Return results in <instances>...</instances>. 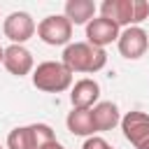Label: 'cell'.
Wrapping results in <instances>:
<instances>
[{
    "label": "cell",
    "instance_id": "cell-18",
    "mask_svg": "<svg viewBox=\"0 0 149 149\" xmlns=\"http://www.w3.org/2000/svg\"><path fill=\"white\" fill-rule=\"evenodd\" d=\"M0 149H2V144H0Z\"/></svg>",
    "mask_w": 149,
    "mask_h": 149
},
{
    "label": "cell",
    "instance_id": "cell-3",
    "mask_svg": "<svg viewBox=\"0 0 149 149\" xmlns=\"http://www.w3.org/2000/svg\"><path fill=\"white\" fill-rule=\"evenodd\" d=\"M33 86L44 93H63L72 86V72L61 61H42L33 70Z\"/></svg>",
    "mask_w": 149,
    "mask_h": 149
},
{
    "label": "cell",
    "instance_id": "cell-9",
    "mask_svg": "<svg viewBox=\"0 0 149 149\" xmlns=\"http://www.w3.org/2000/svg\"><path fill=\"white\" fill-rule=\"evenodd\" d=\"M2 65L9 74L14 77H26L35 70V58L30 54V49H26L23 44H9L5 47V56H2Z\"/></svg>",
    "mask_w": 149,
    "mask_h": 149
},
{
    "label": "cell",
    "instance_id": "cell-17",
    "mask_svg": "<svg viewBox=\"0 0 149 149\" xmlns=\"http://www.w3.org/2000/svg\"><path fill=\"white\" fill-rule=\"evenodd\" d=\"M2 56H5V47L0 44V65H2Z\"/></svg>",
    "mask_w": 149,
    "mask_h": 149
},
{
    "label": "cell",
    "instance_id": "cell-16",
    "mask_svg": "<svg viewBox=\"0 0 149 149\" xmlns=\"http://www.w3.org/2000/svg\"><path fill=\"white\" fill-rule=\"evenodd\" d=\"M42 149H65V147H63L58 140H54V142H49V144H47V147H42Z\"/></svg>",
    "mask_w": 149,
    "mask_h": 149
},
{
    "label": "cell",
    "instance_id": "cell-13",
    "mask_svg": "<svg viewBox=\"0 0 149 149\" xmlns=\"http://www.w3.org/2000/svg\"><path fill=\"white\" fill-rule=\"evenodd\" d=\"M95 2L91 0H68L63 7V16L72 23V26H86L91 19H95Z\"/></svg>",
    "mask_w": 149,
    "mask_h": 149
},
{
    "label": "cell",
    "instance_id": "cell-14",
    "mask_svg": "<svg viewBox=\"0 0 149 149\" xmlns=\"http://www.w3.org/2000/svg\"><path fill=\"white\" fill-rule=\"evenodd\" d=\"M65 126L72 135H79V137H91L95 135V128H93V119H91V109H72L68 116H65Z\"/></svg>",
    "mask_w": 149,
    "mask_h": 149
},
{
    "label": "cell",
    "instance_id": "cell-8",
    "mask_svg": "<svg viewBox=\"0 0 149 149\" xmlns=\"http://www.w3.org/2000/svg\"><path fill=\"white\" fill-rule=\"evenodd\" d=\"M116 47H119V54L128 61H137L147 54L149 49V35L144 28L140 26H130V28H123L119 33V40H116Z\"/></svg>",
    "mask_w": 149,
    "mask_h": 149
},
{
    "label": "cell",
    "instance_id": "cell-15",
    "mask_svg": "<svg viewBox=\"0 0 149 149\" xmlns=\"http://www.w3.org/2000/svg\"><path fill=\"white\" fill-rule=\"evenodd\" d=\"M81 149H114V147H112L105 137H100V135H91V137L84 140Z\"/></svg>",
    "mask_w": 149,
    "mask_h": 149
},
{
    "label": "cell",
    "instance_id": "cell-7",
    "mask_svg": "<svg viewBox=\"0 0 149 149\" xmlns=\"http://www.w3.org/2000/svg\"><path fill=\"white\" fill-rule=\"evenodd\" d=\"M37 30L35 19L28 12H12L2 21V33L12 44H26Z\"/></svg>",
    "mask_w": 149,
    "mask_h": 149
},
{
    "label": "cell",
    "instance_id": "cell-12",
    "mask_svg": "<svg viewBox=\"0 0 149 149\" xmlns=\"http://www.w3.org/2000/svg\"><path fill=\"white\" fill-rule=\"evenodd\" d=\"M91 119H93V128L95 133H107L112 128H116L121 123V112L116 107V102L112 100H100L91 107Z\"/></svg>",
    "mask_w": 149,
    "mask_h": 149
},
{
    "label": "cell",
    "instance_id": "cell-6",
    "mask_svg": "<svg viewBox=\"0 0 149 149\" xmlns=\"http://www.w3.org/2000/svg\"><path fill=\"white\" fill-rule=\"evenodd\" d=\"M121 130L123 137L135 149H149V114L140 109H130L121 116Z\"/></svg>",
    "mask_w": 149,
    "mask_h": 149
},
{
    "label": "cell",
    "instance_id": "cell-4",
    "mask_svg": "<svg viewBox=\"0 0 149 149\" xmlns=\"http://www.w3.org/2000/svg\"><path fill=\"white\" fill-rule=\"evenodd\" d=\"M56 140V133L49 123H28V126H16L7 135V149H42L49 142Z\"/></svg>",
    "mask_w": 149,
    "mask_h": 149
},
{
    "label": "cell",
    "instance_id": "cell-10",
    "mask_svg": "<svg viewBox=\"0 0 149 149\" xmlns=\"http://www.w3.org/2000/svg\"><path fill=\"white\" fill-rule=\"evenodd\" d=\"M119 33H121V28L116 23H112L109 19H105V16H95L86 23V42L98 47V49H105L107 44L116 42Z\"/></svg>",
    "mask_w": 149,
    "mask_h": 149
},
{
    "label": "cell",
    "instance_id": "cell-1",
    "mask_svg": "<svg viewBox=\"0 0 149 149\" xmlns=\"http://www.w3.org/2000/svg\"><path fill=\"white\" fill-rule=\"evenodd\" d=\"M61 63L74 74V72H81V74H95L100 72L105 65H107V54L105 49H98L88 42H70L65 49H63V58Z\"/></svg>",
    "mask_w": 149,
    "mask_h": 149
},
{
    "label": "cell",
    "instance_id": "cell-2",
    "mask_svg": "<svg viewBox=\"0 0 149 149\" xmlns=\"http://www.w3.org/2000/svg\"><path fill=\"white\" fill-rule=\"evenodd\" d=\"M100 16L109 19L119 28L140 26L149 16V2L147 0H105L100 5Z\"/></svg>",
    "mask_w": 149,
    "mask_h": 149
},
{
    "label": "cell",
    "instance_id": "cell-5",
    "mask_svg": "<svg viewBox=\"0 0 149 149\" xmlns=\"http://www.w3.org/2000/svg\"><path fill=\"white\" fill-rule=\"evenodd\" d=\"M35 33L49 47H68L72 40V23L63 14H49L37 23Z\"/></svg>",
    "mask_w": 149,
    "mask_h": 149
},
{
    "label": "cell",
    "instance_id": "cell-11",
    "mask_svg": "<svg viewBox=\"0 0 149 149\" xmlns=\"http://www.w3.org/2000/svg\"><path fill=\"white\" fill-rule=\"evenodd\" d=\"M70 102L72 109H91L95 102H100V84L91 77L77 79L70 86Z\"/></svg>",
    "mask_w": 149,
    "mask_h": 149
}]
</instances>
